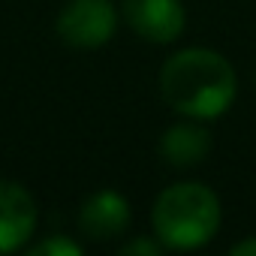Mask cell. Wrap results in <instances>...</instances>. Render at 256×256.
Masks as SVG:
<instances>
[{
  "instance_id": "cell-1",
  "label": "cell",
  "mask_w": 256,
  "mask_h": 256,
  "mask_svg": "<svg viewBox=\"0 0 256 256\" xmlns=\"http://www.w3.org/2000/svg\"><path fill=\"white\" fill-rule=\"evenodd\" d=\"M235 70L211 48H184L172 54L160 72L163 100L193 120L223 114L235 100Z\"/></svg>"
},
{
  "instance_id": "cell-2",
  "label": "cell",
  "mask_w": 256,
  "mask_h": 256,
  "mask_svg": "<svg viewBox=\"0 0 256 256\" xmlns=\"http://www.w3.org/2000/svg\"><path fill=\"white\" fill-rule=\"evenodd\" d=\"M151 223L166 250H196L217 235L220 202L205 184H172L157 196Z\"/></svg>"
},
{
  "instance_id": "cell-3",
  "label": "cell",
  "mask_w": 256,
  "mask_h": 256,
  "mask_svg": "<svg viewBox=\"0 0 256 256\" xmlns=\"http://www.w3.org/2000/svg\"><path fill=\"white\" fill-rule=\"evenodd\" d=\"M118 16L108 0H70L58 16V34L72 48H100L112 40Z\"/></svg>"
},
{
  "instance_id": "cell-4",
  "label": "cell",
  "mask_w": 256,
  "mask_h": 256,
  "mask_svg": "<svg viewBox=\"0 0 256 256\" xmlns=\"http://www.w3.org/2000/svg\"><path fill=\"white\" fill-rule=\"evenodd\" d=\"M124 18L148 42H172L184 30L181 0H124Z\"/></svg>"
},
{
  "instance_id": "cell-5",
  "label": "cell",
  "mask_w": 256,
  "mask_h": 256,
  "mask_svg": "<svg viewBox=\"0 0 256 256\" xmlns=\"http://www.w3.org/2000/svg\"><path fill=\"white\" fill-rule=\"evenodd\" d=\"M36 229V202L34 196L16 184L0 181V253H12Z\"/></svg>"
},
{
  "instance_id": "cell-6",
  "label": "cell",
  "mask_w": 256,
  "mask_h": 256,
  "mask_svg": "<svg viewBox=\"0 0 256 256\" xmlns=\"http://www.w3.org/2000/svg\"><path fill=\"white\" fill-rule=\"evenodd\" d=\"M126 226H130V205L114 190L94 193L78 211V229L90 241L118 238L120 232H126Z\"/></svg>"
},
{
  "instance_id": "cell-7",
  "label": "cell",
  "mask_w": 256,
  "mask_h": 256,
  "mask_svg": "<svg viewBox=\"0 0 256 256\" xmlns=\"http://www.w3.org/2000/svg\"><path fill=\"white\" fill-rule=\"evenodd\" d=\"M208 151H211V139L196 124L172 126V130H166V136L160 142V154L172 166H196L199 160H205Z\"/></svg>"
},
{
  "instance_id": "cell-8",
  "label": "cell",
  "mask_w": 256,
  "mask_h": 256,
  "mask_svg": "<svg viewBox=\"0 0 256 256\" xmlns=\"http://www.w3.org/2000/svg\"><path fill=\"white\" fill-rule=\"evenodd\" d=\"M30 256H78V244L66 238H46L30 247Z\"/></svg>"
},
{
  "instance_id": "cell-9",
  "label": "cell",
  "mask_w": 256,
  "mask_h": 256,
  "mask_svg": "<svg viewBox=\"0 0 256 256\" xmlns=\"http://www.w3.org/2000/svg\"><path fill=\"white\" fill-rule=\"evenodd\" d=\"M120 253L124 256H136V253H145V256H157V253H163V241L160 238H154V241H148V238H136V241H130V244H124L120 247Z\"/></svg>"
},
{
  "instance_id": "cell-10",
  "label": "cell",
  "mask_w": 256,
  "mask_h": 256,
  "mask_svg": "<svg viewBox=\"0 0 256 256\" xmlns=\"http://www.w3.org/2000/svg\"><path fill=\"white\" fill-rule=\"evenodd\" d=\"M235 256H256V238H247V241H238L232 247Z\"/></svg>"
}]
</instances>
